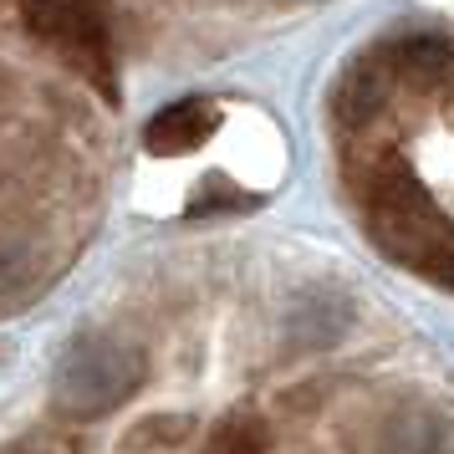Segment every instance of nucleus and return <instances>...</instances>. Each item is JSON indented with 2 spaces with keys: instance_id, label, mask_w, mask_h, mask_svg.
<instances>
[{
  "instance_id": "1",
  "label": "nucleus",
  "mask_w": 454,
  "mask_h": 454,
  "mask_svg": "<svg viewBox=\"0 0 454 454\" xmlns=\"http://www.w3.org/2000/svg\"><path fill=\"white\" fill-rule=\"evenodd\" d=\"M144 348H133L123 337H82L67 348V357L51 372V409L67 424H92V419L123 409L144 388Z\"/></svg>"
},
{
  "instance_id": "3",
  "label": "nucleus",
  "mask_w": 454,
  "mask_h": 454,
  "mask_svg": "<svg viewBox=\"0 0 454 454\" xmlns=\"http://www.w3.org/2000/svg\"><path fill=\"white\" fill-rule=\"evenodd\" d=\"M220 133V107L209 98H179L164 113H153L144 128V148L153 159H184L194 148H205Z\"/></svg>"
},
{
  "instance_id": "8",
  "label": "nucleus",
  "mask_w": 454,
  "mask_h": 454,
  "mask_svg": "<svg viewBox=\"0 0 454 454\" xmlns=\"http://www.w3.org/2000/svg\"><path fill=\"white\" fill-rule=\"evenodd\" d=\"M454 51L439 36H413V42L398 46V67L413 72V77H439V72H450Z\"/></svg>"
},
{
  "instance_id": "7",
  "label": "nucleus",
  "mask_w": 454,
  "mask_h": 454,
  "mask_svg": "<svg viewBox=\"0 0 454 454\" xmlns=\"http://www.w3.org/2000/svg\"><path fill=\"white\" fill-rule=\"evenodd\" d=\"M250 205H255V194L235 189L225 174H209L189 200V220H215V215H235V209H250Z\"/></svg>"
},
{
  "instance_id": "5",
  "label": "nucleus",
  "mask_w": 454,
  "mask_h": 454,
  "mask_svg": "<svg viewBox=\"0 0 454 454\" xmlns=\"http://www.w3.org/2000/svg\"><path fill=\"white\" fill-rule=\"evenodd\" d=\"M205 454H270V434L255 413H225L209 429Z\"/></svg>"
},
{
  "instance_id": "4",
  "label": "nucleus",
  "mask_w": 454,
  "mask_h": 454,
  "mask_svg": "<svg viewBox=\"0 0 454 454\" xmlns=\"http://www.w3.org/2000/svg\"><path fill=\"white\" fill-rule=\"evenodd\" d=\"M383 98H388V62L372 57V62H357L348 77L337 82V92H332V113H337V123L363 128L368 118H378Z\"/></svg>"
},
{
  "instance_id": "9",
  "label": "nucleus",
  "mask_w": 454,
  "mask_h": 454,
  "mask_svg": "<svg viewBox=\"0 0 454 454\" xmlns=\"http://www.w3.org/2000/svg\"><path fill=\"white\" fill-rule=\"evenodd\" d=\"M419 266L429 270L439 286H450V291H454V246H450V240H434V246L424 250V261H419Z\"/></svg>"
},
{
  "instance_id": "2",
  "label": "nucleus",
  "mask_w": 454,
  "mask_h": 454,
  "mask_svg": "<svg viewBox=\"0 0 454 454\" xmlns=\"http://www.w3.org/2000/svg\"><path fill=\"white\" fill-rule=\"evenodd\" d=\"M21 16L36 42L57 46L67 62L82 77H92L98 92L113 103L118 82H113V36H107L103 0H21Z\"/></svg>"
},
{
  "instance_id": "6",
  "label": "nucleus",
  "mask_w": 454,
  "mask_h": 454,
  "mask_svg": "<svg viewBox=\"0 0 454 454\" xmlns=\"http://www.w3.org/2000/svg\"><path fill=\"white\" fill-rule=\"evenodd\" d=\"M189 424L184 413H168V419H144V424H133V429L123 434V444H118V454H174L179 444L189 439Z\"/></svg>"
}]
</instances>
